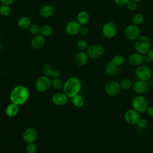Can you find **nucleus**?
I'll return each mask as SVG.
<instances>
[{
  "label": "nucleus",
  "instance_id": "f257e3e1",
  "mask_svg": "<svg viewBox=\"0 0 153 153\" xmlns=\"http://www.w3.org/2000/svg\"><path fill=\"white\" fill-rule=\"evenodd\" d=\"M29 98V89L25 85H17L11 90L10 94L11 103L19 106L25 104Z\"/></svg>",
  "mask_w": 153,
  "mask_h": 153
},
{
  "label": "nucleus",
  "instance_id": "f03ea898",
  "mask_svg": "<svg viewBox=\"0 0 153 153\" xmlns=\"http://www.w3.org/2000/svg\"><path fill=\"white\" fill-rule=\"evenodd\" d=\"M81 90V83L80 80L76 77H70L64 82L63 91L68 97L72 98L74 96L79 94Z\"/></svg>",
  "mask_w": 153,
  "mask_h": 153
},
{
  "label": "nucleus",
  "instance_id": "7ed1b4c3",
  "mask_svg": "<svg viewBox=\"0 0 153 153\" xmlns=\"http://www.w3.org/2000/svg\"><path fill=\"white\" fill-rule=\"evenodd\" d=\"M134 49L137 53L142 55L146 54L151 49V40L146 35L140 36L134 44Z\"/></svg>",
  "mask_w": 153,
  "mask_h": 153
},
{
  "label": "nucleus",
  "instance_id": "20e7f679",
  "mask_svg": "<svg viewBox=\"0 0 153 153\" xmlns=\"http://www.w3.org/2000/svg\"><path fill=\"white\" fill-rule=\"evenodd\" d=\"M132 109L139 113H143L146 111L148 107V103L146 99L141 95L134 97L131 100Z\"/></svg>",
  "mask_w": 153,
  "mask_h": 153
},
{
  "label": "nucleus",
  "instance_id": "39448f33",
  "mask_svg": "<svg viewBox=\"0 0 153 153\" xmlns=\"http://www.w3.org/2000/svg\"><path fill=\"white\" fill-rule=\"evenodd\" d=\"M35 87L38 91L41 93L45 92L51 87V80L48 76L44 75H41L36 79Z\"/></svg>",
  "mask_w": 153,
  "mask_h": 153
},
{
  "label": "nucleus",
  "instance_id": "423d86ee",
  "mask_svg": "<svg viewBox=\"0 0 153 153\" xmlns=\"http://www.w3.org/2000/svg\"><path fill=\"white\" fill-rule=\"evenodd\" d=\"M104 88L106 93L111 97L117 96L120 94L121 90L120 83L115 80L107 81L105 84Z\"/></svg>",
  "mask_w": 153,
  "mask_h": 153
},
{
  "label": "nucleus",
  "instance_id": "0eeeda50",
  "mask_svg": "<svg viewBox=\"0 0 153 153\" xmlns=\"http://www.w3.org/2000/svg\"><path fill=\"white\" fill-rule=\"evenodd\" d=\"M135 75L139 80L147 82L151 78L152 71L148 66L141 65L137 66L135 70Z\"/></svg>",
  "mask_w": 153,
  "mask_h": 153
},
{
  "label": "nucleus",
  "instance_id": "6e6552de",
  "mask_svg": "<svg viewBox=\"0 0 153 153\" xmlns=\"http://www.w3.org/2000/svg\"><path fill=\"white\" fill-rule=\"evenodd\" d=\"M126 38L130 41L136 40L140 35V29L139 26L131 24L127 26L124 30Z\"/></svg>",
  "mask_w": 153,
  "mask_h": 153
},
{
  "label": "nucleus",
  "instance_id": "1a4fd4ad",
  "mask_svg": "<svg viewBox=\"0 0 153 153\" xmlns=\"http://www.w3.org/2000/svg\"><path fill=\"white\" fill-rule=\"evenodd\" d=\"M104 51L105 49L102 45L95 44L89 45L86 50V53L88 56V58L95 59L100 57L103 54Z\"/></svg>",
  "mask_w": 153,
  "mask_h": 153
},
{
  "label": "nucleus",
  "instance_id": "9d476101",
  "mask_svg": "<svg viewBox=\"0 0 153 153\" xmlns=\"http://www.w3.org/2000/svg\"><path fill=\"white\" fill-rule=\"evenodd\" d=\"M102 32L103 35L106 38H112L116 35L117 29L114 22H109L103 25L102 29Z\"/></svg>",
  "mask_w": 153,
  "mask_h": 153
},
{
  "label": "nucleus",
  "instance_id": "9b49d317",
  "mask_svg": "<svg viewBox=\"0 0 153 153\" xmlns=\"http://www.w3.org/2000/svg\"><path fill=\"white\" fill-rule=\"evenodd\" d=\"M140 113L133 109H130L126 111L124 114V119L126 121L131 125L137 124L140 118Z\"/></svg>",
  "mask_w": 153,
  "mask_h": 153
},
{
  "label": "nucleus",
  "instance_id": "f8f14e48",
  "mask_svg": "<svg viewBox=\"0 0 153 153\" xmlns=\"http://www.w3.org/2000/svg\"><path fill=\"white\" fill-rule=\"evenodd\" d=\"M82 25L76 20H71L65 26L66 33L71 36H74L79 33Z\"/></svg>",
  "mask_w": 153,
  "mask_h": 153
},
{
  "label": "nucleus",
  "instance_id": "ddd939ff",
  "mask_svg": "<svg viewBox=\"0 0 153 153\" xmlns=\"http://www.w3.org/2000/svg\"><path fill=\"white\" fill-rule=\"evenodd\" d=\"M22 137L23 140L27 143L35 142L37 137V131L33 127H28L24 130Z\"/></svg>",
  "mask_w": 153,
  "mask_h": 153
},
{
  "label": "nucleus",
  "instance_id": "4468645a",
  "mask_svg": "<svg viewBox=\"0 0 153 153\" xmlns=\"http://www.w3.org/2000/svg\"><path fill=\"white\" fill-rule=\"evenodd\" d=\"M51 101L55 105L62 106L67 103L68 101V96L65 93L58 92L52 96Z\"/></svg>",
  "mask_w": 153,
  "mask_h": 153
},
{
  "label": "nucleus",
  "instance_id": "2eb2a0df",
  "mask_svg": "<svg viewBox=\"0 0 153 153\" xmlns=\"http://www.w3.org/2000/svg\"><path fill=\"white\" fill-rule=\"evenodd\" d=\"M143 62H144L143 55L137 52L131 54L128 57V63L133 66H140L142 65Z\"/></svg>",
  "mask_w": 153,
  "mask_h": 153
},
{
  "label": "nucleus",
  "instance_id": "dca6fc26",
  "mask_svg": "<svg viewBox=\"0 0 153 153\" xmlns=\"http://www.w3.org/2000/svg\"><path fill=\"white\" fill-rule=\"evenodd\" d=\"M148 84L146 81H143L141 80L136 81L133 82L132 88L134 92L139 94L146 93L148 90Z\"/></svg>",
  "mask_w": 153,
  "mask_h": 153
},
{
  "label": "nucleus",
  "instance_id": "f3484780",
  "mask_svg": "<svg viewBox=\"0 0 153 153\" xmlns=\"http://www.w3.org/2000/svg\"><path fill=\"white\" fill-rule=\"evenodd\" d=\"M45 37L41 34L34 35L30 41L31 47L35 50L41 49L45 44Z\"/></svg>",
  "mask_w": 153,
  "mask_h": 153
},
{
  "label": "nucleus",
  "instance_id": "a211bd4d",
  "mask_svg": "<svg viewBox=\"0 0 153 153\" xmlns=\"http://www.w3.org/2000/svg\"><path fill=\"white\" fill-rule=\"evenodd\" d=\"M88 56L86 52L84 51H79L76 53L74 57L75 64L80 67L84 66L87 63Z\"/></svg>",
  "mask_w": 153,
  "mask_h": 153
},
{
  "label": "nucleus",
  "instance_id": "6ab92c4d",
  "mask_svg": "<svg viewBox=\"0 0 153 153\" xmlns=\"http://www.w3.org/2000/svg\"><path fill=\"white\" fill-rule=\"evenodd\" d=\"M54 13V8L51 5H45L39 10V15L42 18L47 19L51 17Z\"/></svg>",
  "mask_w": 153,
  "mask_h": 153
},
{
  "label": "nucleus",
  "instance_id": "aec40b11",
  "mask_svg": "<svg viewBox=\"0 0 153 153\" xmlns=\"http://www.w3.org/2000/svg\"><path fill=\"white\" fill-rule=\"evenodd\" d=\"M19 106L13 103H10L8 104L5 110L6 115L10 118H13L16 117L19 111Z\"/></svg>",
  "mask_w": 153,
  "mask_h": 153
},
{
  "label": "nucleus",
  "instance_id": "412c9836",
  "mask_svg": "<svg viewBox=\"0 0 153 153\" xmlns=\"http://www.w3.org/2000/svg\"><path fill=\"white\" fill-rule=\"evenodd\" d=\"M90 16L88 13L84 10L79 11L76 15V21L82 26L85 25L89 21Z\"/></svg>",
  "mask_w": 153,
  "mask_h": 153
},
{
  "label": "nucleus",
  "instance_id": "4be33fe9",
  "mask_svg": "<svg viewBox=\"0 0 153 153\" xmlns=\"http://www.w3.org/2000/svg\"><path fill=\"white\" fill-rule=\"evenodd\" d=\"M17 26L22 30L28 29L32 24L31 19L27 16H22L20 17L17 21Z\"/></svg>",
  "mask_w": 153,
  "mask_h": 153
},
{
  "label": "nucleus",
  "instance_id": "5701e85b",
  "mask_svg": "<svg viewBox=\"0 0 153 153\" xmlns=\"http://www.w3.org/2000/svg\"><path fill=\"white\" fill-rule=\"evenodd\" d=\"M105 72L109 76H114L118 72V67L109 62L105 66Z\"/></svg>",
  "mask_w": 153,
  "mask_h": 153
},
{
  "label": "nucleus",
  "instance_id": "b1692460",
  "mask_svg": "<svg viewBox=\"0 0 153 153\" xmlns=\"http://www.w3.org/2000/svg\"><path fill=\"white\" fill-rule=\"evenodd\" d=\"M72 104L76 108H81L83 106L84 104V100L82 96L78 94L72 98Z\"/></svg>",
  "mask_w": 153,
  "mask_h": 153
},
{
  "label": "nucleus",
  "instance_id": "393cba45",
  "mask_svg": "<svg viewBox=\"0 0 153 153\" xmlns=\"http://www.w3.org/2000/svg\"><path fill=\"white\" fill-rule=\"evenodd\" d=\"M39 33L44 37H48L53 33V28L48 25H45L41 27Z\"/></svg>",
  "mask_w": 153,
  "mask_h": 153
},
{
  "label": "nucleus",
  "instance_id": "a878e982",
  "mask_svg": "<svg viewBox=\"0 0 153 153\" xmlns=\"http://www.w3.org/2000/svg\"><path fill=\"white\" fill-rule=\"evenodd\" d=\"M120 84L122 89L128 90L132 88L133 82L128 78H124L121 81Z\"/></svg>",
  "mask_w": 153,
  "mask_h": 153
},
{
  "label": "nucleus",
  "instance_id": "bb28decb",
  "mask_svg": "<svg viewBox=\"0 0 153 153\" xmlns=\"http://www.w3.org/2000/svg\"><path fill=\"white\" fill-rule=\"evenodd\" d=\"M132 24L139 26L144 21V16L141 13H136L132 17Z\"/></svg>",
  "mask_w": 153,
  "mask_h": 153
},
{
  "label": "nucleus",
  "instance_id": "cd10ccee",
  "mask_svg": "<svg viewBox=\"0 0 153 153\" xmlns=\"http://www.w3.org/2000/svg\"><path fill=\"white\" fill-rule=\"evenodd\" d=\"M124 61H125L124 57L122 55L117 54L112 57L111 62L113 64H114L115 65L118 67L120 66H121L124 63Z\"/></svg>",
  "mask_w": 153,
  "mask_h": 153
},
{
  "label": "nucleus",
  "instance_id": "c85d7f7f",
  "mask_svg": "<svg viewBox=\"0 0 153 153\" xmlns=\"http://www.w3.org/2000/svg\"><path fill=\"white\" fill-rule=\"evenodd\" d=\"M63 84H64V82L59 78H53L51 80V87L56 90H60L63 88Z\"/></svg>",
  "mask_w": 153,
  "mask_h": 153
},
{
  "label": "nucleus",
  "instance_id": "c756f323",
  "mask_svg": "<svg viewBox=\"0 0 153 153\" xmlns=\"http://www.w3.org/2000/svg\"><path fill=\"white\" fill-rule=\"evenodd\" d=\"M11 13V9L9 5L2 4L0 6V14L3 17L9 16Z\"/></svg>",
  "mask_w": 153,
  "mask_h": 153
},
{
  "label": "nucleus",
  "instance_id": "7c9ffc66",
  "mask_svg": "<svg viewBox=\"0 0 153 153\" xmlns=\"http://www.w3.org/2000/svg\"><path fill=\"white\" fill-rule=\"evenodd\" d=\"M40 27L38 24L36 23H32L29 27L28 28L29 32L30 34L33 35H36L39 33L40 32Z\"/></svg>",
  "mask_w": 153,
  "mask_h": 153
},
{
  "label": "nucleus",
  "instance_id": "2f4dec72",
  "mask_svg": "<svg viewBox=\"0 0 153 153\" xmlns=\"http://www.w3.org/2000/svg\"><path fill=\"white\" fill-rule=\"evenodd\" d=\"M88 46L87 42L84 39H80L76 42V47L79 51H86Z\"/></svg>",
  "mask_w": 153,
  "mask_h": 153
},
{
  "label": "nucleus",
  "instance_id": "473e14b6",
  "mask_svg": "<svg viewBox=\"0 0 153 153\" xmlns=\"http://www.w3.org/2000/svg\"><path fill=\"white\" fill-rule=\"evenodd\" d=\"M42 73H43L44 75H45L46 76H48V77L51 76V73H52V71H53V68H52V67L50 65L45 64L42 66Z\"/></svg>",
  "mask_w": 153,
  "mask_h": 153
},
{
  "label": "nucleus",
  "instance_id": "72a5a7b5",
  "mask_svg": "<svg viewBox=\"0 0 153 153\" xmlns=\"http://www.w3.org/2000/svg\"><path fill=\"white\" fill-rule=\"evenodd\" d=\"M26 151L27 153H36L37 151L36 145L34 142L27 143L26 146Z\"/></svg>",
  "mask_w": 153,
  "mask_h": 153
},
{
  "label": "nucleus",
  "instance_id": "f704fd0d",
  "mask_svg": "<svg viewBox=\"0 0 153 153\" xmlns=\"http://www.w3.org/2000/svg\"><path fill=\"white\" fill-rule=\"evenodd\" d=\"M126 6L127 9L130 11H134L137 9V7L136 2L131 0L127 4Z\"/></svg>",
  "mask_w": 153,
  "mask_h": 153
},
{
  "label": "nucleus",
  "instance_id": "c9c22d12",
  "mask_svg": "<svg viewBox=\"0 0 153 153\" xmlns=\"http://www.w3.org/2000/svg\"><path fill=\"white\" fill-rule=\"evenodd\" d=\"M137 124L138 125V126L140 127V128H145L147 127L148 126V121L145 118H140L138 123H137Z\"/></svg>",
  "mask_w": 153,
  "mask_h": 153
},
{
  "label": "nucleus",
  "instance_id": "e433bc0d",
  "mask_svg": "<svg viewBox=\"0 0 153 153\" xmlns=\"http://www.w3.org/2000/svg\"><path fill=\"white\" fill-rule=\"evenodd\" d=\"M89 29L88 27H87L86 26H82L79 31V33L83 35V36H87L88 35L89 33Z\"/></svg>",
  "mask_w": 153,
  "mask_h": 153
},
{
  "label": "nucleus",
  "instance_id": "4c0bfd02",
  "mask_svg": "<svg viewBox=\"0 0 153 153\" xmlns=\"http://www.w3.org/2000/svg\"><path fill=\"white\" fill-rule=\"evenodd\" d=\"M130 0H114V2L118 6H124L126 5L127 4Z\"/></svg>",
  "mask_w": 153,
  "mask_h": 153
},
{
  "label": "nucleus",
  "instance_id": "58836bf2",
  "mask_svg": "<svg viewBox=\"0 0 153 153\" xmlns=\"http://www.w3.org/2000/svg\"><path fill=\"white\" fill-rule=\"evenodd\" d=\"M51 76L53 78H58L60 76V72L58 69H53L51 73Z\"/></svg>",
  "mask_w": 153,
  "mask_h": 153
},
{
  "label": "nucleus",
  "instance_id": "ea45409f",
  "mask_svg": "<svg viewBox=\"0 0 153 153\" xmlns=\"http://www.w3.org/2000/svg\"><path fill=\"white\" fill-rule=\"evenodd\" d=\"M15 1L16 0H0V2L2 4L9 5V6L12 5Z\"/></svg>",
  "mask_w": 153,
  "mask_h": 153
},
{
  "label": "nucleus",
  "instance_id": "a19ab883",
  "mask_svg": "<svg viewBox=\"0 0 153 153\" xmlns=\"http://www.w3.org/2000/svg\"><path fill=\"white\" fill-rule=\"evenodd\" d=\"M146 112L150 117L153 118V106H148L146 110Z\"/></svg>",
  "mask_w": 153,
  "mask_h": 153
},
{
  "label": "nucleus",
  "instance_id": "79ce46f5",
  "mask_svg": "<svg viewBox=\"0 0 153 153\" xmlns=\"http://www.w3.org/2000/svg\"><path fill=\"white\" fill-rule=\"evenodd\" d=\"M147 57L151 62H153V49H150L148 53L146 54Z\"/></svg>",
  "mask_w": 153,
  "mask_h": 153
},
{
  "label": "nucleus",
  "instance_id": "37998d69",
  "mask_svg": "<svg viewBox=\"0 0 153 153\" xmlns=\"http://www.w3.org/2000/svg\"><path fill=\"white\" fill-rule=\"evenodd\" d=\"M131 1H134V2H140L142 0H131Z\"/></svg>",
  "mask_w": 153,
  "mask_h": 153
},
{
  "label": "nucleus",
  "instance_id": "c03bdc74",
  "mask_svg": "<svg viewBox=\"0 0 153 153\" xmlns=\"http://www.w3.org/2000/svg\"><path fill=\"white\" fill-rule=\"evenodd\" d=\"M1 47H2V45H1V44L0 43V49L1 48Z\"/></svg>",
  "mask_w": 153,
  "mask_h": 153
},
{
  "label": "nucleus",
  "instance_id": "a18cd8bd",
  "mask_svg": "<svg viewBox=\"0 0 153 153\" xmlns=\"http://www.w3.org/2000/svg\"><path fill=\"white\" fill-rule=\"evenodd\" d=\"M1 32L0 31V39H1Z\"/></svg>",
  "mask_w": 153,
  "mask_h": 153
}]
</instances>
